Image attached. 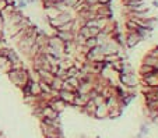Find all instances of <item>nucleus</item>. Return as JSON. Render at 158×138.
Here are the masks:
<instances>
[{
	"label": "nucleus",
	"mask_w": 158,
	"mask_h": 138,
	"mask_svg": "<svg viewBox=\"0 0 158 138\" xmlns=\"http://www.w3.org/2000/svg\"><path fill=\"white\" fill-rule=\"evenodd\" d=\"M95 108H97V105L94 103V101L89 99L88 102H87L85 105L81 108V110H83L85 114H88V116H93V117H94V112H95Z\"/></svg>",
	"instance_id": "obj_9"
},
{
	"label": "nucleus",
	"mask_w": 158,
	"mask_h": 138,
	"mask_svg": "<svg viewBox=\"0 0 158 138\" xmlns=\"http://www.w3.org/2000/svg\"><path fill=\"white\" fill-rule=\"evenodd\" d=\"M154 70H155L154 67L147 66V64H143V63H141L140 69H139V73H140V75H147V74H150V73H152Z\"/></svg>",
	"instance_id": "obj_12"
},
{
	"label": "nucleus",
	"mask_w": 158,
	"mask_h": 138,
	"mask_svg": "<svg viewBox=\"0 0 158 138\" xmlns=\"http://www.w3.org/2000/svg\"><path fill=\"white\" fill-rule=\"evenodd\" d=\"M0 30L4 31V18H3V15H2V13H0Z\"/></svg>",
	"instance_id": "obj_18"
},
{
	"label": "nucleus",
	"mask_w": 158,
	"mask_h": 138,
	"mask_svg": "<svg viewBox=\"0 0 158 138\" xmlns=\"http://www.w3.org/2000/svg\"><path fill=\"white\" fill-rule=\"evenodd\" d=\"M0 132H2V130H0Z\"/></svg>",
	"instance_id": "obj_24"
},
{
	"label": "nucleus",
	"mask_w": 158,
	"mask_h": 138,
	"mask_svg": "<svg viewBox=\"0 0 158 138\" xmlns=\"http://www.w3.org/2000/svg\"><path fill=\"white\" fill-rule=\"evenodd\" d=\"M0 41H4V31L0 30Z\"/></svg>",
	"instance_id": "obj_20"
},
{
	"label": "nucleus",
	"mask_w": 158,
	"mask_h": 138,
	"mask_svg": "<svg viewBox=\"0 0 158 138\" xmlns=\"http://www.w3.org/2000/svg\"><path fill=\"white\" fill-rule=\"evenodd\" d=\"M28 88H30V95L31 96H39L42 93L41 85H39V81H35V80H31L28 82Z\"/></svg>",
	"instance_id": "obj_6"
},
{
	"label": "nucleus",
	"mask_w": 158,
	"mask_h": 138,
	"mask_svg": "<svg viewBox=\"0 0 158 138\" xmlns=\"http://www.w3.org/2000/svg\"><path fill=\"white\" fill-rule=\"evenodd\" d=\"M45 138H53V137H45Z\"/></svg>",
	"instance_id": "obj_23"
},
{
	"label": "nucleus",
	"mask_w": 158,
	"mask_h": 138,
	"mask_svg": "<svg viewBox=\"0 0 158 138\" xmlns=\"http://www.w3.org/2000/svg\"><path fill=\"white\" fill-rule=\"evenodd\" d=\"M7 77L9 80L18 88H23L31 81V74L27 69H20V70H13L10 69L7 71Z\"/></svg>",
	"instance_id": "obj_1"
},
{
	"label": "nucleus",
	"mask_w": 158,
	"mask_h": 138,
	"mask_svg": "<svg viewBox=\"0 0 158 138\" xmlns=\"http://www.w3.org/2000/svg\"><path fill=\"white\" fill-rule=\"evenodd\" d=\"M42 119H59V113L55 109H52L51 106H45L42 109Z\"/></svg>",
	"instance_id": "obj_7"
},
{
	"label": "nucleus",
	"mask_w": 158,
	"mask_h": 138,
	"mask_svg": "<svg viewBox=\"0 0 158 138\" xmlns=\"http://www.w3.org/2000/svg\"><path fill=\"white\" fill-rule=\"evenodd\" d=\"M88 101H89L88 95H80V93H76V98H74V101H73V105L72 106L81 109L87 102H88Z\"/></svg>",
	"instance_id": "obj_8"
},
{
	"label": "nucleus",
	"mask_w": 158,
	"mask_h": 138,
	"mask_svg": "<svg viewBox=\"0 0 158 138\" xmlns=\"http://www.w3.org/2000/svg\"><path fill=\"white\" fill-rule=\"evenodd\" d=\"M3 46H4V42H3V41H0V49L3 48Z\"/></svg>",
	"instance_id": "obj_21"
},
{
	"label": "nucleus",
	"mask_w": 158,
	"mask_h": 138,
	"mask_svg": "<svg viewBox=\"0 0 158 138\" xmlns=\"http://www.w3.org/2000/svg\"><path fill=\"white\" fill-rule=\"evenodd\" d=\"M97 45H98V42H97V38H95V36H91V38H88L85 41V43H84V46H85V48H88V49L94 48V46H97Z\"/></svg>",
	"instance_id": "obj_14"
},
{
	"label": "nucleus",
	"mask_w": 158,
	"mask_h": 138,
	"mask_svg": "<svg viewBox=\"0 0 158 138\" xmlns=\"http://www.w3.org/2000/svg\"><path fill=\"white\" fill-rule=\"evenodd\" d=\"M150 56H154V57H158V46H155L154 49H151V50L148 52Z\"/></svg>",
	"instance_id": "obj_17"
},
{
	"label": "nucleus",
	"mask_w": 158,
	"mask_h": 138,
	"mask_svg": "<svg viewBox=\"0 0 158 138\" xmlns=\"http://www.w3.org/2000/svg\"><path fill=\"white\" fill-rule=\"evenodd\" d=\"M0 138H6V137H4V134H3V132H0Z\"/></svg>",
	"instance_id": "obj_22"
},
{
	"label": "nucleus",
	"mask_w": 158,
	"mask_h": 138,
	"mask_svg": "<svg viewBox=\"0 0 158 138\" xmlns=\"http://www.w3.org/2000/svg\"><path fill=\"white\" fill-rule=\"evenodd\" d=\"M93 101H94V103H95L97 106H99V105H104V103H105V98L101 95V93H98V95H97Z\"/></svg>",
	"instance_id": "obj_15"
},
{
	"label": "nucleus",
	"mask_w": 158,
	"mask_h": 138,
	"mask_svg": "<svg viewBox=\"0 0 158 138\" xmlns=\"http://www.w3.org/2000/svg\"><path fill=\"white\" fill-rule=\"evenodd\" d=\"M147 110H158V99L155 101H146Z\"/></svg>",
	"instance_id": "obj_13"
},
{
	"label": "nucleus",
	"mask_w": 158,
	"mask_h": 138,
	"mask_svg": "<svg viewBox=\"0 0 158 138\" xmlns=\"http://www.w3.org/2000/svg\"><path fill=\"white\" fill-rule=\"evenodd\" d=\"M125 41H126L125 46H127V48H134V46H137L139 43L143 41V38H141L137 32H126Z\"/></svg>",
	"instance_id": "obj_3"
},
{
	"label": "nucleus",
	"mask_w": 158,
	"mask_h": 138,
	"mask_svg": "<svg viewBox=\"0 0 158 138\" xmlns=\"http://www.w3.org/2000/svg\"><path fill=\"white\" fill-rule=\"evenodd\" d=\"M94 117L95 119H109V109L106 108V105H99L95 108L94 112Z\"/></svg>",
	"instance_id": "obj_5"
},
{
	"label": "nucleus",
	"mask_w": 158,
	"mask_h": 138,
	"mask_svg": "<svg viewBox=\"0 0 158 138\" xmlns=\"http://www.w3.org/2000/svg\"><path fill=\"white\" fill-rule=\"evenodd\" d=\"M62 84H63L62 78H59V77H56V75H55L53 80H52V82H51V88L53 91H60V89H62Z\"/></svg>",
	"instance_id": "obj_11"
},
{
	"label": "nucleus",
	"mask_w": 158,
	"mask_h": 138,
	"mask_svg": "<svg viewBox=\"0 0 158 138\" xmlns=\"http://www.w3.org/2000/svg\"><path fill=\"white\" fill-rule=\"evenodd\" d=\"M49 106H51L52 109H55V110H56L57 113H60V112L64 110L66 103L63 102L62 99H52V101H51V103H49Z\"/></svg>",
	"instance_id": "obj_10"
},
{
	"label": "nucleus",
	"mask_w": 158,
	"mask_h": 138,
	"mask_svg": "<svg viewBox=\"0 0 158 138\" xmlns=\"http://www.w3.org/2000/svg\"><path fill=\"white\" fill-rule=\"evenodd\" d=\"M110 2L112 0H98V3H101V4H110Z\"/></svg>",
	"instance_id": "obj_19"
},
{
	"label": "nucleus",
	"mask_w": 158,
	"mask_h": 138,
	"mask_svg": "<svg viewBox=\"0 0 158 138\" xmlns=\"http://www.w3.org/2000/svg\"><path fill=\"white\" fill-rule=\"evenodd\" d=\"M74 98H76V92L66 91V89H60L59 91V99H62L66 105H73Z\"/></svg>",
	"instance_id": "obj_4"
},
{
	"label": "nucleus",
	"mask_w": 158,
	"mask_h": 138,
	"mask_svg": "<svg viewBox=\"0 0 158 138\" xmlns=\"http://www.w3.org/2000/svg\"><path fill=\"white\" fill-rule=\"evenodd\" d=\"M123 6H131V4H139V3H144L146 0H122Z\"/></svg>",
	"instance_id": "obj_16"
},
{
	"label": "nucleus",
	"mask_w": 158,
	"mask_h": 138,
	"mask_svg": "<svg viewBox=\"0 0 158 138\" xmlns=\"http://www.w3.org/2000/svg\"><path fill=\"white\" fill-rule=\"evenodd\" d=\"M119 84H122L126 88H136L137 78L134 77L133 73H119Z\"/></svg>",
	"instance_id": "obj_2"
}]
</instances>
